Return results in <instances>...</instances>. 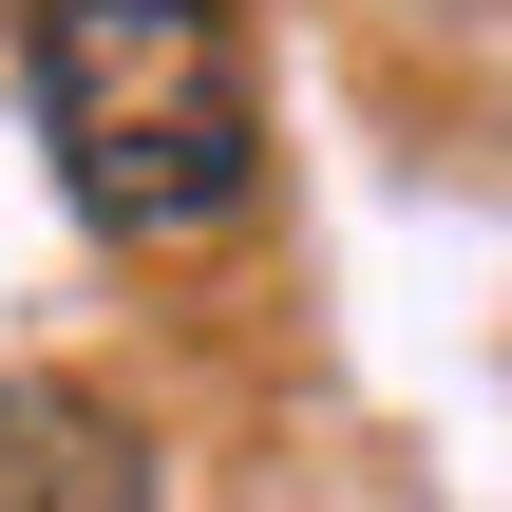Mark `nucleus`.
Here are the masks:
<instances>
[{"label": "nucleus", "instance_id": "obj_1", "mask_svg": "<svg viewBox=\"0 0 512 512\" xmlns=\"http://www.w3.org/2000/svg\"><path fill=\"white\" fill-rule=\"evenodd\" d=\"M38 152L114 247H190L266 171V95L228 0H38Z\"/></svg>", "mask_w": 512, "mask_h": 512}, {"label": "nucleus", "instance_id": "obj_2", "mask_svg": "<svg viewBox=\"0 0 512 512\" xmlns=\"http://www.w3.org/2000/svg\"><path fill=\"white\" fill-rule=\"evenodd\" d=\"M0 512H152V437L95 380H0Z\"/></svg>", "mask_w": 512, "mask_h": 512}]
</instances>
